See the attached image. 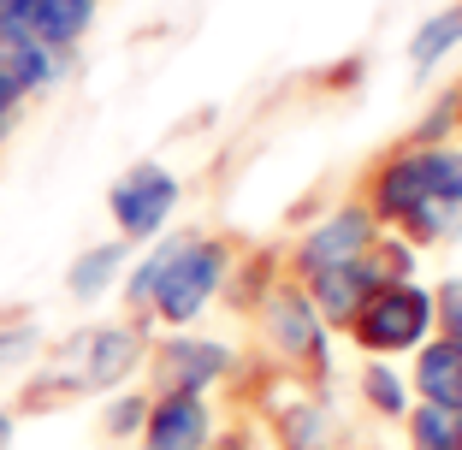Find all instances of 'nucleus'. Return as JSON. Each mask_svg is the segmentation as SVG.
<instances>
[{
    "label": "nucleus",
    "instance_id": "nucleus-16",
    "mask_svg": "<svg viewBox=\"0 0 462 450\" xmlns=\"http://www.w3.org/2000/svg\"><path fill=\"white\" fill-rule=\"evenodd\" d=\"M36 41V0H0V48Z\"/></svg>",
    "mask_w": 462,
    "mask_h": 450
},
{
    "label": "nucleus",
    "instance_id": "nucleus-9",
    "mask_svg": "<svg viewBox=\"0 0 462 450\" xmlns=\"http://www.w3.org/2000/svg\"><path fill=\"white\" fill-rule=\"evenodd\" d=\"M226 362H231L226 344L178 338V344H166V350H161V385H166V391H196V397H202V385L219 380Z\"/></svg>",
    "mask_w": 462,
    "mask_h": 450
},
{
    "label": "nucleus",
    "instance_id": "nucleus-19",
    "mask_svg": "<svg viewBox=\"0 0 462 450\" xmlns=\"http://www.w3.org/2000/svg\"><path fill=\"white\" fill-rule=\"evenodd\" d=\"M439 308H445V338H457V344H462V279L439 290Z\"/></svg>",
    "mask_w": 462,
    "mask_h": 450
},
{
    "label": "nucleus",
    "instance_id": "nucleus-6",
    "mask_svg": "<svg viewBox=\"0 0 462 450\" xmlns=\"http://www.w3.org/2000/svg\"><path fill=\"white\" fill-rule=\"evenodd\" d=\"M71 355H83V368L71 385H83V391H101V385L125 380V373L136 368V355H143V338H136L131 326H101V332H83L78 344H71Z\"/></svg>",
    "mask_w": 462,
    "mask_h": 450
},
{
    "label": "nucleus",
    "instance_id": "nucleus-14",
    "mask_svg": "<svg viewBox=\"0 0 462 450\" xmlns=\"http://www.w3.org/2000/svg\"><path fill=\"white\" fill-rule=\"evenodd\" d=\"M119 267H125V243H101V249H89V255H78V267H71V297H101V290L119 279Z\"/></svg>",
    "mask_w": 462,
    "mask_h": 450
},
{
    "label": "nucleus",
    "instance_id": "nucleus-15",
    "mask_svg": "<svg viewBox=\"0 0 462 450\" xmlns=\"http://www.w3.org/2000/svg\"><path fill=\"white\" fill-rule=\"evenodd\" d=\"M409 433H415V450H462V409H427L409 415Z\"/></svg>",
    "mask_w": 462,
    "mask_h": 450
},
{
    "label": "nucleus",
    "instance_id": "nucleus-7",
    "mask_svg": "<svg viewBox=\"0 0 462 450\" xmlns=\"http://www.w3.org/2000/svg\"><path fill=\"white\" fill-rule=\"evenodd\" d=\"M374 243V219L362 214V207H344V214H332L320 232H309V243H302V273H327V267H344V261H356L362 249Z\"/></svg>",
    "mask_w": 462,
    "mask_h": 450
},
{
    "label": "nucleus",
    "instance_id": "nucleus-10",
    "mask_svg": "<svg viewBox=\"0 0 462 450\" xmlns=\"http://www.w3.org/2000/svg\"><path fill=\"white\" fill-rule=\"evenodd\" d=\"M415 385H421V397L439 403V409H462V344L457 338L427 344L421 362H415Z\"/></svg>",
    "mask_w": 462,
    "mask_h": 450
},
{
    "label": "nucleus",
    "instance_id": "nucleus-17",
    "mask_svg": "<svg viewBox=\"0 0 462 450\" xmlns=\"http://www.w3.org/2000/svg\"><path fill=\"white\" fill-rule=\"evenodd\" d=\"M362 391L374 397V409H380V415H403V380H397L385 362H374V368L362 373Z\"/></svg>",
    "mask_w": 462,
    "mask_h": 450
},
{
    "label": "nucleus",
    "instance_id": "nucleus-5",
    "mask_svg": "<svg viewBox=\"0 0 462 450\" xmlns=\"http://www.w3.org/2000/svg\"><path fill=\"white\" fill-rule=\"evenodd\" d=\"M380 285H392V267H380V261L356 255V261H344V267H327V273H314V279H309V302L327 314V320L350 326L356 308H362V302L374 297Z\"/></svg>",
    "mask_w": 462,
    "mask_h": 450
},
{
    "label": "nucleus",
    "instance_id": "nucleus-2",
    "mask_svg": "<svg viewBox=\"0 0 462 450\" xmlns=\"http://www.w3.org/2000/svg\"><path fill=\"white\" fill-rule=\"evenodd\" d=\"M226 279V243H208V237H178L172 255H166L161 279H154L149 302L166 326H190L196 314L208 308V297Z\"/></svg>",
    "mask_w": 462,
    "mask_h": 450
},
{
    "label": "nucleus",
    "instance_id": "nucleus-4",
    "mask_svg": "<svg viewBox=\"0 0 462 450\" xmlns=\"http://www.w3.org/2000/svg\"><path fill=\"white\" fill-rule=\"evenodd\" d=\"M178 207V178L161 166H136L113 184V219H119V237H154L172 219Z\"/></svg>",
    "mask_w": 462,
    "mask_h": 450
},
{
    "label": "nucleus",
    "instance_id": "nucleus-11",
    "mask_svg": "<svg viewBox=\"0 0 462 450\" xmlns=\"http://www.w3.org/2000/svg\"><path fill=\"white\" fill-rule=\"evenodd\" d=\"M96 6L101 0H36V41L54 48V54H66L71 41L96 24Z\"/></svg>",
    "mask_w": 462,
    "mask_h": 450
},
{
    "label": "nucleus",
    "instance_id": "nucleus-20",
    "mask_svg": "<svg viewBox=\"0 0 462 450\" xmlns=\"http://www.w3.org/2000/svg\"><path fill=\"white\" fill-rule=\"evenodd\" d=\"M18 101H24V89L13 83V71H6V60H0V131H6V119H13Z\"/></svg>",
    "mask_w": 462,
    "mask_h": 450
},
{
    "label": "nucleus",
    "instance_id": "nucleus-3",
    "mask_svg": "<svg viewBox=\"0 0 462 450\" xmlns=\"http://www.w3.org/2000/svg\"><path fill=\"white\" fill-rule=\"evenodd\" d=\"M427 326H433V297L415 290V285H403V279L380 285L350 320V332L367 344V350H415V344L427 338Z\"/></svg>",
    "mask_w": 462,
    "mask_h": 450
},
{
    "label": "nucleus",
    "instance_id": "nucleus-18",
    "mask_svg": "<svg viewBox=\"0 0 462 450\" xmlns=\"http://www.w3.org/2000/svg\"><path fill=\"white\" fill-rule=\"evenodd\" d=\"M143 421H149V403H143V397H125V403H113V415H107L113 433H131V427H143Z\"/></svg>",
    "mask_w": 462,
    "mask_h": 450
},
{
    "label": "nucleus",
    "instance_id": "nucleus-8",
    "mask_svg": "<svg viewBox=\"0 0 462 450\" xmlns=\"http://www.w3.org/2000/svg\"><path fill=\"white\" fill-rule=\"evenodd\" d=\"M143 427H149V450H202L208 445V403L196 391H166Z\"/></svg>",
    "mask_w": 462,
    "mask_h": 450
},
{
    "label": "nucleus",
    "instance_id": "nucleus-13",
    "mask_svg": "<svg viewBox=\"0 0 462 450\" xmlns=\"http://www.w3.org/2000/svg\"><path fill=\"white\" fill-rule=\"evenodd\" d=\"M457 41H462V0H457V6H445V13H433L421 30H415V41H409V60H415V66H439V60L457 48Z\"/></svg>",
    "mask_w": 462,
    "mask_h": 450
},
{
    "label": "nucleus",
    "instance_id": "nucleus-12",
    "mask_svg": "<svg viewBox=\"0 0 462 450\" xmlns=\"http://www.w3.org/2000/svg\"><path fill=\"white\" fill-rule=\"evenodd\" d=\"M273 332L285 338L291 355H314V362H320V332H314L309 290H279V297H273Z\"/></svg>",
    "mask_w": 462,
    "mask_h": 450
},
{
    "label": "nucleus",
    "instance_id": "nucleus-1",
    "mask_svg": "<svg viewBox=\"0 0 462 450\" xmlns=\"http://www.w3.org/2000/svg\"><path fill=\"white\" fill-rule=\"evenodd\" d=\"M385 219L421 237H450V207L462 214V154L457 149H415L392 161L374 184Z\"/></svg>",
    "mask_w": 462,
    "mask_h": 450
},
{
    "label": "nucleus",
    "instance_id": "nucleus-21",
    "mask_svg": "<svg viewBox=\"0 0 462 450\" xmlns=\"http://www.w3.org/2000/svg\"><path fill=\"white\" fill-rule=\"evenodd\" d=\"M6 438H13V421H6V415H0V445H6Z\"/></svg>",
    "mask_w": 462,
    "mask_h": 450
}]
</instances>
